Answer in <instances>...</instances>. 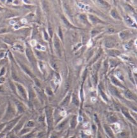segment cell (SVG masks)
<instances>
[{
  "instance_id": "9c48e42d",
  "label": "cell",
  "mask_w": 137,
  "mask_h": 138,
  "mask_svg": "<svg viewBox=\"0 0 137 138\" xmlns=\"http://www.w3.org/2000/svg\"><path fill=\"white\" fill-rule=\"evenodd\" d=\"M54 45L55 50H56V52L57 54L60 56H61V49H60V43H59V41H58L57 37H55L54 42Z\"/></svg>"
},
{
  "instance_id": "44dd1931",
  "label": "cell",
  "mask_w": 137,
  "mask_h": 138,
  "mask_svg": "<svg viewBox=\"0 0 137 138\" xmlns=\"http://www.w3.org/2000/svg\"><path fill=\"white\" fill-rule=\"evenodd\" d=\"M124 18H125V20H126V22L128 24L130 25V26H134V27H135V24H134L133 22L132 21V20L129 17L126 16Z\"/></svg>"
},
{
  "instance_id": "4316f807",
  "label": "cell",
  "mask_w": 137,
  "mask_h": 138,
  "mask_svg": "<svg viewBox=\"0 0 137 138\" xmlns=\"http://www.w3.org/2000/svg\"><path fill=\"white\" fill-rule=\"evenodd\" d=\"M72 97H73L72 102L74 103L75 104H76V106H78V100L76 96H75V95H73Z\"/></svg>"
},
{
  "instance_id": "277c9868",
  "label": "cell",
  "mask_w": 137,
  "mask_h": 138,
  "mask_svg": "<svg viewBox=\"0 0 137 138\" xmlns=\"http://www.w3.org/2000/svg\"><path fill=\"white\" fill-rule=\"evenodd\" d=\"M20 119V117H18L16 118L15 119H13V120H11V121H10L9 123H8V124H7L6 127H5V131H9V130H11V129L14 127L15 124H16V123L18 122V121H19Z\"/></svg>"
},
{
  "instance_id": "8992f818",
  "label": "cell",
  "mask_w": 137,
  "mask_h": 138,
  "mask_svg": "<svg viewBox=\"0 0 137 138\" xmlns=\"http://www.w3.org/2000/svg\"><path fill=\"white\" fill-rule=\"evenodd\" d=\"M122 112H123V115H124L126 118H127L128 120L131 121V122H132L133 124H136V121L134 120L132 118V117L130 115V113H129L128 110L126 108H122Z\"/></svg>"
},
{
  "instance_id": "4dcf8cb0",
  "label": "cell",
  "mask_w": 137,
  "mask_h": 138,
  "mask_svg": "<svg viewBox=\"0 0 137 138\" xmlns=\"http://www.w3.org/2000/svg\"><path fill=\"white\" fill-rule=\"evenodd\" d=\"M5 74V69L4 67L2 68L1 70V73H0V77H1L2 76H3Z\"/></svg>"
},
{
  "instance_id": "e0dca14e",
  "label": "cell",
  "mask_w": 137,
  "mask_h": 138,
  "mask_svg": "<svg viewBox=\"0 0 137 138\" xmlns=\"http://www.w3.org/2000/svg\"><path fill=\"white\" fill-rule=\"evenodd\" d=\"M108 54L111 56H117L120 54V52L118 50H110L108 51Z\"/></svg>"
},
{
  "instance_id": "f1b7e54d",
  "label": "cell",
  "mask_w": 137,
  "mask_h": 138,
  "mask_svg": "<svg viewBox=\"0 0 137 138\" xmlns=\"http://www.w3.org/2000/svg\"><path fill=\"white\" fill-rule=\"evenodd\" d=\"M100 95L102 96V97L103 98V99L104 100H105V101H107V96H106V95H105L104 93H103V91H102V90H100Z\"/></svg>"
},
{
  "instance_id": "8d00e7d4",
  "label": "cell",
  "mask_w": 137,
  "mask_h": 138,
  "mask_svg": "<svg viewBox=\"0 0 137 138\" xmlns=\"http://www.w3.org/2000/svg\"><path fill=\"white\" fill-rule=\"evenodd\" d=\"M50 138H58V137H57L56 136H55V135L53 134V135H51V136Z\"/></svg>"
},
{
  "instance_id": "4fadbf2b",
  "label": "cell",
  "mask_w": 137,
  "mask_h": 138,
  "mask_svg": "<svg viewBox=\"0 0 137 138\" xmlns=\"http://www.w3.org/2000/svg\"><path fill=\"white\" fill-rule=\"evenodd\" d=\"M89 19L92 22V23L93 24H98V23H103L102 21L100 20V19H99L98 18L94 16V15H89Z\"/></svg>"
},
{
  "instance_id": "2e32d148",
  "label": "cell",
  "mask_w": 137,
  "mask_h": 138,
  "mask_svg": "<svg viewBox=\"0 0 137 138\" xmlns=\"http://www.w3.org/2000/svg\"><path fill=\"white\" fill-rule=\"evenodd\" d=\"M111 16L113 17L114 18H115V19L116 20L121 19V18H120L119 14H118V11H116V10H114V9H113V10H111Z\"/></svg>"
},
{
  "instance_id": "7a4b0ae2",
  "label": "cell",
  "mask_w": 137,
  "mask_h": 138,
  "mask_svg": "<svg viewBox=\"0 0 137 138\" xmlns=\"http://www.w3.org/2000/svg\"><path fill=\"white\" fill-rule=\"evenodd\" d=\"M16 108L13 106L10 103H8V107H7L6 113L3 118L4 121H9L10 119H13L15 116L16 113Z\"/></svg>"
},
{
  "instance_id": "83f0119b",
  "label": "cell",
  "mask_w": 137,
  "mask_h": 138,
  "mask_svg": "<svg viewBox=\"0 0 137 138\" xmlns=\"http://www.w3.org/2000/svg\"><path fill=\"white\" fill-rule=\"evenodd\" d=\"M119 36L121 39H125L127 37V32H122L119 34Z\"/></svg>"
},
{
  "instance_id": "836d02e7",
  "label": "cell",
  "mask_w": 137,
  "mask_h": 138,
  "mask_svg": "<svg viewBox=\"0 0 137 138\" xmlns=\"http://www.w3.org/2000/svg\"><path fill=\"white\" fill-rule=\"evenodd\" d=\"M5 125H6V124H0V131L3 129V128H5Z\"/></svg>"
},
{
  "instance_id": "ba28073f",
  "label": "cell",
  "mask_w": 137,
  "mask_h": 138,
  "mask_svg": "<svg viewBox=\"0 0 137 138\" xmlns=\"http://www.w3.org/2000/svg\"><path fill=\"white\" fill-rule=\"evenodd\" d=\"M104 129L105 132H106V134L107 135V136L109 137L110 138H115L114 135L113 134V132L112 131L111 129L110 128L108 125H104Z\"/></svg>"
},
{
  "instance_id": "1f68e13d",
  "label": "cell",
  "mask_w": 137,
  "mask_h": 138,
  "mask_svg": "<svg viewBox=\"0 0 137 138\" xmlns=\"http://www.w3.org/2000/svg\"><path fill=\"white\" fill-rule=\"evenodd\" d=\"M5 81V79L4 77H0V84H1L3 83Z\"/></svg>"
},
{
  "instance_id": "ffe728a7",
  "label": "cell",
  "mask_w": 137,
  "mask_h": 138,
  "mask_svg": "<svg viewBox=\"0 0 137 138\" xmlns=\"http://www.w3.org/2000/svg\"><path fill=\"white\" fill-rule=\"evenodd\" d=\"M108 121L109 122H111V123H114L117 121V117H115L114 115H110L109 116H108Z\"/></svg>"
},
{
  "instance_id": "cb8c5ba5",
  "label": "cell",
  "mask_w": 137,
  "mask_h": 138,
  "mask_svg": "<svg viewBox=\"0 0 137 138\" xmlns=\"http://www.w3.org/2000/svg\"><path fill=\"white\" fill-rule=\"evenodd\" d=\"M35 132H29V133L25 135L24 136H23V138H34V136H36Z\"/></svg>"
},
{
  "instance_id": "7402d4cb",
  "label": "cell",
  "mask_w": 137,
  "mask_h": 138,
  "mask_svg": "<svg viewBox=\"0 0 137 138\" xmlns=\"http://www.w3.org/2000/svg\"><path fill=\"white\" fill-rule=\"evenodd\" d=\"M22 125H23V122H18V125H16V127H14V129H13V131L15 132H18L20 130V129L22 127Z\"/></svg>"
},
{
  "instance_id": "f546056e",
  "label": "cell",
  "mask_w": 137,
  "mask_h": 138,
  "mask_svg": "<svg viewBox=\"0 0 137 138\" xmlns=\"http://www.w3.org/2000/svg\"><path fill=\"white\" fill-rule=\"evenodd\" d=\"M106 46L107 48H111V47L114 46V44L112 42H107L106 43Z\"/></svg>"
},
{
  "instance_id": "3957f363",
  "label": "cell",
  "mask_w": 137,
  "mask_h": 138,
  "mask_svg": "<svg viewBox=\"0 0 137 138\" xmlns=\"http://www.w3.org/2000/svg\"><path fill=\"white\" fill-rule=\"evenodd\" d=\"M15 86H16V87L18 90V91L19 92L20 95L22 97L23 99H27V92H26L25 89L18 83H15Z\"/></svg>"
},
{
  "instance_id": "d590c367",
  "label": "cell",
  "mask_w": 137,
  "mask_h": 138,
  "mask_svg": "<svg viewBox=\"0 0 137 138\" xmlns=\"http://www.w3.org/2000/svg\"><path fill=\"white\" fill-rule=\"evenodd\" d=\"M45 120V118H44V117H39V121H44Z\"/></svg>"
},
{
  "instance_id": "52a82bcc",
  "label": "cell",
  "mask_w": 137,
  "mask_h": 138,
  "mask_svg": "<svg viewBox=\"0 0 137 138\" xmlns=\"http://www.w3.org/2000/svg\"><path fill=\"white\" fill-rule=\"evenodd\" d=\"M26 54H27V56L28 58H29V61L34 65V63H35V58H34V55H33L32 50L30 49L27 48L26 50Z\"/></svg>"
},
{
  "instance_id": "9a60e30c",
  "label": "cell",
  "mask_w": 137,
  "mask_h": 138,
  "mask_svg": "<svg viewBox=\"0 0 137 138\" xmlns=\"http://www.w3.org/2000/svg\"><path fill=\"white\" fill-rule=\"evenodd\" d=\"M111 79L112 82H113V83L114 84V85H116V86H119V87H124V86H123L121 84V82H119V80L116 79V78H115L114 76H111Z\"/></svg>"
},
{
  "instance_id": "d4e9b609",
  "label": "cell",
  "mask_w": 137,
  "mask_h": 138,
  "mask_svg": "<svg viewBox=\"0 0 137 138\" xmlns=\"http://www.w3.org/2000/svg\"><path fill=\"white\" fill-rule=\"evenodd\" d=\"M62 20H63V22L65 23V24L68 27H71V28H73V26H71L70 24H69V22H68V20L65 18L64 17H62Z\"/></svg>"
},
{
  "instance_id": "603a6c76",
  "label": "cell",
  "mask_w": 137,
  "mask_h": 138,
  "mask_svg": "<svg viewBox=\"0 0 137 138\" xmlns=\"http://www.w3.org/2000/svg\"><path fill=\"white\" fill-rule=\"evenodd\" d=\"M31 131V129L29 128H24L23 129L21 130V131H20V135H23L24 134H28L29 133V132Z\"/></svg>"
},
{
  "instance_id": "74e56055",
  "label": "cell",
  "mask_w": 137,
  "mask_h": 138,
  "mask_svg": "<svg viewBox=\"0 0 137 138\" xmlns=\"http://www.w3.org/2000/svg\"><path fill=\"white\" fill-rule=\"evenodd\" d=\"M2 114H3V112H2L1 111H0V119H1V117Z\"/></svg>"
},
{
  "instance_id": "6da1fadb",
  "label": "cell",
  "mask_w": 137,
  "mask_h": 138,
  "mask_svg": "<svg viewBox=\"0 0 137 138\" xmlns=\"http://www.w3.org/2000/svg\"><path fill=\"white\" fill-rule=\"evenodd\" d=\"M45 113L46 119V122H47L48 131H49L53 128V115L52 109L50 107L47 106L45 108Z\"/></svg>"
},
{
  "instance_id": "d6a6232c",
  "label": "cell",
  "mask_w": 137,
  "mask_h": 138,
  "mask_svg": "<svg viewBox=\"0 0 137 138\" xmlns=\"http://www.w3.org/2000/svg\"><path fill=\"white\" fill-rule=\"evenodd\" d=\"M46 92H47V94H48L49 95H53V93H52V91H51V89L49 88L46 89Z\"/></svg>"
},
{
  "instance_id": "484cf974",
  "label": "cell",
  "mask_w": 137,
  "mask_h": 138,
  "mask_svg": "<svg viewBox=\"0 0 137 138\" xmlns=\"http://www.w3.org/2000/svg\"><path fill=\"white\" fill-rule=\"evenodd\" d=\"M26 127H34L35 126V123H34V121H29V122H27V124H26Z\"/></svg>"
},
{
  "instance_id": "ac0fdd59",
  "label": "cell",
  "mask_w": 137,
  "mask_h": 138,
  "mask_svg": "<svg viewBox=\"0 0 137 138\" xmlns=\"http://www.w3.org/2000/svg\"><path fill=\"white\" fill-rule=\"evenodd\" d=\"M21 66H22V69H23V70H24L25 72L27 73V74L29 76H30L31 77H32V78H34V74H33L29 70V69H27V67H25V65H22V64H21Z\"/></svg>"
},
{
  "instance_id": "30bf717a",
  "label": "cell",
  "mask_w": 137,
  "mask_h": 138,
  "mask_svg": "<svg viewBox=\"0 0 137 138\" xmlns=\"http://www.w3.org/2000/svg\"><path fill=\"white\" fill-rule=\"evenodd\" d=\"M124 95L127 99L130 100H136L135 96V95L132 93V92H131L129 90H126L125 93H124Z\"/></svg>"
},
{
  "instance_id": "d6986e66",
  "label": "cell",
  "mask_w": 137,
  "mask_h": 138,
  "mask_svg": "<svg viewBox=\"0 0 137 138\" xmlns=\"http://www.w3.org/2000/svg\"><path fill=\"white\" fill-rule=\"evenodd\" d=\"M9 85H10V87L11 89V90L12 91L14 94H16V86H15V84H14L13 82H12L11 81L9 82Z\"/></svg>"
},
{
  "instance_id": "8fae6325",
  "label": "cell",
  "mask_w": 137,
  "mask_h": 138,
  "mask_svg": "<svg viewBox=\"0 0 137 138\" xmlns=\"http://www.w3.org/2000/svg\"><path fill=\"white\" fill-rule=\"evenodd\" d=\"M77 117L76 116H73L71 119L70 120V122H69V124H70V127L71 129H75L76 127V125L77 124Z\"/></svg>"
},
{
  "instance_id": "7c38bea8",
  "label": "cell",
  "mask_w": 137,
  "mask_h": 138,
  "mask_svg": "<svg viewBox=\"0 0 137 138\" xmlns=\"http://www.w3.org/2000/svg\"><path fill=\"white\" fill-rule=\"evenodd\" d=\"M109 91H110V92L111 93L112 95H114V96H115L118 97V98H119V97H120V96H119V92H118V91L117 90V89L115 88L114 86H109Z\"/></svg>"
},
{
  "instance_id": "5bb4252c",
  "label": "cell",
  "mask_w": 137,
  "mask_h": 138,
  "mask_svg": "<svg viewBox=\"0 0 137 138\" xmlns=\"http://www.w3.org/2000/svg\"><path fill=\"white\" fill-rule=\"evenodd\" d=\"M70 98H71V96L69 95H67L66 96V98L63 100L62 103H61V105L63 106H68V104H69V101H70Z\"/></svg>"
},
{
  "instance_id": "5b68a950",
  "label": "cell",
  "mask_w": 137,
  "mask_h": 138,
  "mask_svg": "<svg viewBox=\"0 0 137 138\" xmlns=\"http://www.w3.org/2000/svg\"><path fill=\"white\" fill-rule=\"evenodd\" d=\"M15 108H16V110H17V112L19 113H22L24 112L25 106L21 102H20L19 101H17V100H15Z\"/></svg>"
},
{
  "instance_id": "f35d334b",
  "label": "cell",
  "mask_w": 137,
  "mask_h": 138,
  "mask_svg": "<svg viewBox=\"0 0 137 138\" xmlns=\"http://www.w3.org/2000/svg\"><path fill=\"white\" fill-rule=\"evenodd\" d=\"M75 138V137H72V138Z\"/></svg>"
},
{
  "instance_id": "e575fe53",
  "label": "cell",
  "mask_w": 137,
  "mask_h": 138,
  "mask_svg": "<svg viewBox=\"0 0 137 138\" xmlns=\"http://www.w3.org/2000/svg\"><path fill=\"white\" fill-rule=\"evenodd\" d=\"M59 33H60V37H61V39H63V35H62V32H61V29H59Z\"/></svg>"
}]
</instances>
